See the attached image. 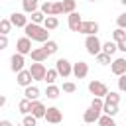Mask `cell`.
<instances>
[{
  "instance_id": "cell-1",
  "label": "cell",
  "mask_w": 126,
  "mask_h": 126,
  "mask_svg": "<svg viewBox=\"0 0 126 126\" xmlns=\"http://www.w3.org/2000/svg\"><path fill=\"white\" fill-rule=\"evenodd\" d=\"M24 32H26V37H28V39L37 41V43H45V41L49 39V32H47L43 26H39V24L28 22L26 28H24Z\"/></svg>"
},
{
  "instance_id": "cell-2",
  "label": "cell",
  "mask_w": 126,
  "mask_h": 126,
  "mask_svg": "<svg viewBox=\"0 0 126 126\" xmlns=\"http://www.w3.org/2000/svg\"><path fill=\"white\" fill-rule=\"evenodd\" d=\"M85 49L89 55H98L102 51V41L98 39V35H87L85 37Z\"/></svg>"
},
{
  "instance_id": "cell-3",
  "label": "cell",
  "mask_w": 126,
  "mask_h": 126,
  "mask_svg": "<svg viewBox=\"0 0 126 126\" xmlns=\"http://www.w3.org/2000/svg\"><path fill=\"white\" fill-rule=\"evenodd\" d=\"M98 30H100V26H98L94 20H83L77 32H79V33H83V35H96V33H98Z\"/></svg>"
},
{
  "instance_id": "cell-4",
  "label": "cell",
  "mask_w": 126,
  "mask_h": 126,
  "mask_svg": "<svg viewBox=\"0 0 126 126\" xmlns=\"http://www.w3.org/2000/svg\"><path fill=\"white\" fill-rule=\"evenodd\" d=\"M89 93L93 94V96H98V98H104L106 96V93H108V87L102 83V81H91L89 83Z\"/></svg>"
},
{
  "instance_id": "cell-5",
  "label": "cell",
  "mask_w": 126,
  "mask_h": 126,
  "mask_svg": "<svg viewBox=\"0 0 126 126\" xmlns=\"http://www.w3.org/2000/svg\"><path fill=\"white\" fill-rule=\"evenodd\" d=\"M55 71H57V75H59V77H63V79H65V77H69V75H71V71H73V63L61 57V59H57V61H55Z\"/></svg>"
},
{
  "instance_id": "cell-6",
  "label": "cell",
  "mask_w": 126,
  "mask_h": 126,
  "mask_svg": "<svg viewBox=\"0 0 126 126\" xmlns=\"http://www.w3.org/2000/svg\"><path fill=\"white\" fill-rule=\"evenodd\" d=\"M49 124H59L61 120H63V112L57 108V106H49V108H45V116H43Z\"/></svg>"
},
{
  "instance_id": "cell-7",
  "label": "cell",
  "mask_w": 126,
  "mask_h": 126,
  "mask_svg": "<svg viewBox=\"0 0 126 126\" xmlns=\"http://www.w3.org/2000/svg\"><path fill=\"white\" fill-rule=\"evenodd\" d=\"M32 49H33V47H32V39H28L26 35H24V37H20V39L16 41V53H20V55H24V57H26V55H30V53H32Z\"/></svg>"
},
{
  "instance_id": "cell-8",
  "label": "cell",
  "mask_w": 126,
  "mask_h": 126,
  "mask_svg": "<svg viewBox=\"0 0 126 126\" xmlns=\"http://www.w3.org/2000/svg\"><path fill=\"white\" fill-rule=\"evenodd\" d=\"M30 71V75H32V79L33 81H43L45 79V65L43 63H32V67L28 69Z\"/></svg>"
},
{
  "instance_id": "cell-9",
  "label": "cell",
  "mask_w": 126,
  "mask_h": 126,
  "mask_svg": "<svg viewBox=\"0 0 126 126\" xmlns=\"http://www.w3.org/2000/svg\"><path fill=\"white\" fill-rule=\"evenodd\" d=\"M8 20H10L12 28H14V26H16V28H26V24H28V16H26L24 12H12Z\"/></svg>"
},
{
  "instance_id": "cell-10",
  "label": "cell",
  "mask_w": 126,
  "mask_h": 126,
  "mask_svg": "<svg viewBox=\"0 0 126 126\" xmlns=\"http://www.w3.org/2000/svg\"><path fill=\"white\" fill-rule=\"evenodd\" d=\"M24 65H26V57H24V55L14 53V55L10 57V69H12L14 73H20V71L24 69Z\"/></svg>"
},
{
  "instance_id": "cell-11",
  "label": "cell",
  "mask_w": 126,
  "mask_h": 126,
  "mask_svg": "<svg viewBox=\"0 0 126 126\" xmlns=\"http://www.w3.org/2000/svg\"><path fill=\"white\" fill-rule=\"evenodd\" d=\"M71 75H75L77 79H85V77L89 75V65H87L85 61H77V63H73V71H71Z\"/></svg>"
},
{
  "instance_id": "cell-12",
  "label": "cell",
  "mask_w": 126,
  "mask_h": 126,
  "mask_svg": "<svg viewBox=\"0 0 126 126\" xmlns=\"http://www.w3.org/2000/svg\"><path fill=\"white\" fill-rule=\"evenodd\" d=\"M110 71H112L116 77L124 75V73H126V59H124V57H118V59H114V61L110 63Z\"/></svg>"
},
{
  "instance_id": "cell-13",
  "label": "cell",
  "mask_w": 126,
  "mask_h": 126,
  "mask_svg": "<svg viewBox=\"0 0 126 126\" xmlns=\"http://www.w3.org/2000/svg\"><path fill=\"white\" fill-rule=\"evenodd\" d=\"M32 81H33V79H32V75H30V71H28V69H22L20 73H16V83H18L20 87H24V89H26V87H30V85H32Z\"/></svg>"
},
{
  "instance_id": "cell-14",
  "label": "cell",
  "mask_w": 126,
  "mask_h": 126,
  "mask_svg": "<svg viewBox=\"0 0 126 126\" xmlns=\"http://www.w3.org/2000/svg\"><path fill=\"white\" fill-rule=\"evenodd\" d=\"M30 114H32V116H35V118H43V116H45V104H43L41 100H32Z\"/></svg>"
},
{
  "instance_id": "cell-15",
  "label": "cell",
  "mask_w": 126,
  "mask_h": 126,
  "mask_svg": "<svg viewBox=\"0 0 126 126\" xmlns=\"http://www.w3.org/2000/svg\"><path fill=\"white\" fill-rule=\"evenodd\" d=\"M81 22H83V18H81V14H77V12H71L69 18H67V26H69L71 32H77L79 26H81Z\"/></svg>"
},
{
  "instance_id": "cell-16",
  "label": "cell",
  "mask_w": 126,
  "mask_h": 126,
  "mask_svg": "<svg viewBox=\"0 0 126 126\" xmlns=\"http://www.w3.org/2000/svg\"><path fill=\"white\" fill-rule=\"evenodd\" d=\"M30 57H32V61H33V63H43L49 55L45 53V49H43V47H33V49H32V53H30Z\"/></svg>"
},
{
  "instance_id": "cell-17",
  "label": "cell",
  "mask_w": 126,
  "mask_h": 126,
  "mask_svg": "<svg viewBox=\"0 0 126 126\" xmlns=\"http://www.w3.org/2000/svg\"><path fill=\"white\" fill-rule=\"evenodd\" d=\"M100 118V110H94V108H87L85 110V114H83V120H85V124H94L96 120Z\"/></svg>"
},
{
  "instance_id": "cell-18",
  "label": "cell",
  "mask_w": 126,
  "mask_h": 126,
  "mask_svg": "<svg viewBox=\"0 0 126 126\" xmlns=\"http://www.w3.org/2000/svg\"><path fill=\"white\" fill-rule=\"evenodd\" d=\"M24 98H28V100H37V98H39V89H37L35 85L26 87V89H24Z\"/></svg>"
},
{
  "instance_id": "cell-19",
  "label": "cell",
  "mask_w": 126,
  "mask_h": 126,
  "mask_svg": "<svg viewBox=\"0 0 126 126\" xmlns=\"http://www.w3.org/2000/svg\"><path fill=\"white\" fill-rule=\"evenodd\" d=\"M37 4L39 0H22V8H24V14H32L37 10Z\"/></svg>"
},
{
  "instance_id": "cell-20",
  "label": "cell",
  "mask_w": 126,
  "mask_h": 126,
  "mask_svg": "<svg viewBox=\"0 0 126 126\" xmlns=\"http://www.w3.org/2000/svg\"><path fill=\"white\" fill-rule=\"evenodd\" d=\"M47 32H51V30H55L57 26H59V20L55 18V16H45V20H43V24H41Z\"/></svg>"
},
{
  "instance_id": "cell-21",
  "label": "cell",
  "mask_w": 126,
  "mask_h": 126,
  "mask_svg": "<svg viewBox=\"0 0 126 126\" xmlns=\"http://www.w3.org/2000/svg\"><path fill=\"white\" fill-rule=\"evenodd\" d=\"M59 94H61V89H59L57 85H47V89H45V96H47V98L55 100Z\"/></svg>"
},
{
  "instance_id": "cell-22",
  "label": "cell",
  "mask_w": 126,
  "mask_h": 126,
  "mask_svg": "<svg viewBox=\"0 0 126 126\" xmlns=\"http://www.w3.org/2000/svg\"><path fill=\"white\" fill-rule=\"evenodd\" d=\"M41 47L45 49V53H47V55H53V53H57V49H59L57 41H53V39H47V41H45Z\"/></svg>"
},
{
  "instance_id": "cell-23",
  "label": "cell",
  "mask_w": 126,
  "mask_h": 126,
  "mask_svg": "<svg viewBox=\"0 0 126 126\" xmlns=\"http://www.w3.org/2000/svg\"><path fill=\"white\" fill-rule=\"evenodd\" d=\"M102 100H104L106 104H118V102H120V94H118V93H114V91H108V93H106V96H104Z\"/></svg>"
},
{
  "instance_id": "cell-24",
  "label": "cell",
  "mask_w": 126,
  "mask_h": 126,
  "mask_svg": "<svg viewBox=\"0 0 126 126\" xmlns=\"http://www.w3.org/2000/svg\"><path fill=\"white\" fill-rule=\"evenodd\" d=\"M61 6H63V14H71L77 8V0H61Z\"/></svg>"
},
{
  "instance_id": "cell-25",
  "label": "cell",
  "mask_w": 126,
  "mask_h": 126,
  "mask_svg": "<svg viewBox=\"0 0 126 126\" xmlns=\"http://www.w3.org/2000/svg\"><path fill=\"white\" fill-rule=\"evenodd\" d=\"M12 32V24L8 18H0V35H8Z\"/></svg>"
},
{
  "instance_id": "cell-26",
  "label": "cell",
  "mask_w": 126,
  "mask_h": 126,
  "mask_svg": "<svg viewBox=\"0 0 126 126\" xmlns=\"http://www.w3.org/2000/svg\"><path fill=\"white\" fill-rule=\"evenodd\" d=\"M124 39H126V30L116 28V30L112 32V41H114V43H120V41H124Z\"/></svg>"
},
{
  "instance_id": "cell-27",
  "label": "cell",
  "mask_w": 126,
  "mask_h": 126,
  "mask_svg": "<svg viewBox=\"0 0 126 126\" xmlns=\"http://www.w3.org/2000/svg\"><path fill=\"white\" fill-rule=\"evenodd\" d=\"M116 51H118V49H116V43H114V41H104V43H102V53H106V55L112 57Z\"/></svg>"
},
{
  "instance_id": "cell-28",
  "label": "cell",
  "mask_w": 126,
  "mask_h": 126,
  "mask_svg": "<svg viewBox=\"0 0 126 126\" xmlns=\"http://www.w3.org/2000/svg\"><path fill=\"white\" fill-rule=\"evenodd\" d=\"M30 108H32V100H28V98H22L20 102H18V110L26 116V114H30Z\"/></svg>"
},
{
  "instance_id": "cell-29",
  "label": "cell",
  "mask_w": 126,
  "mask_h": 126,
  "mask_svg": "<svg viewBox=\"0 0 126 126\" xmlns=\"http://www.w3.org/2000/svg\"><path fill=\"white\" fill-rule=\"evenodd\" d=\"M102 112H104L106 116H112V118H114V116L118 114V104H106V102H104V104H102Z\"/></svg>"
},
{
  "instance_id": "cell-30",
  "label": "cell",
  "mask_w": 126,
  "mask_h": 126,
  "mask_svg": "<svg viewBox=\"0 0 126 126\" xmlns=\"http://www.w3.org/2000/svg\"><path fill=\"white\" fill-rule=\"evenodd\" d=\"M57 77H59V75H57V71H55V69H47V71H45V79H43V81H45L47 85H55Z\"/></svg>"
},
{
  "instance_id": "cell-31",
  "label": "cell",
  "mask_w": 126,
  "mask_h": 126,
  "mask_svg": "<svg viewBox=\"0 0 126 126\" xmlns=\"http://www.w3.org/2000/svg\"><path fill=\"white\" fill-rule=\"evenodd\" d=\"M39 12H43V16H53V2L51 0H45L39 8Z\"/></svg>"
},
{
  "instance_id": "cell-32",
  "label": "cell",
  "mask_w": 126,
  "mask_h": 126,
  "mask_svg": "<svg viewBox=\"0 0 126 126\" xmlns=\"http://www.w3.org/2000/svg\"><path fill=\"white\" fill-rule=\"evenodd\" d=\"M96 122H98V126H116L114 118H112V116H106V114H100V118H98Z\"/></svg>"
},
{
  "instance_id": "cell-33",
  "label": "cell",
  "mask_w": 126,
  "mask_h": 126,
  "mask_svg": "<svg viewBox=\"0 0 126 126\" xmlns=\"http://www.w3.org/2000/svg\"><path fill=\"white\" fill-rule=\"evenodd\" d=\"M32 16V24H43V20H45V16H43V12H39V10H35V12H32L30 14Z\"/></svg>"
},
{
  "instance_id": "cell-34",
  "label": "cell",
  "mask_w": 126,
  "mask_h": 126,
  "mask_svg": "<svg viewBox=\"0 0 126 126\" xmlns=\"http://www.w3.org/2000/svg\"><path fill=\"white\" fill-rule=\"evenodd\" d=\"M59 89H61L63 93H75V91H77V85H75L73 81H65L63 87H59Z\"/></svg>"
},
{
  "instance_id": "cell-35",
  "label": "cell",
  "mask_w": 126,
  "mask_h": 126,
  "mask_svg": "<svg viewBox=\"0 0 126 126\" xmlns=\"http://www.w3.org/2000/svg\"><path fill=\"white\" fill-rule=\"evenodd\" d=\"M22 126H37V118L32 116V114H26L24 120H22Z\"/></svg>"
},
{
  "instance_id": "cell-36",
  "label": "cell",
  "mask_w": 126,
  "mask_h": 126,
  "mask_svg": "<svg viewBox=\"0 0 126 126\" xmlns=\"http://www.w3.org/2000/svg\"><path fill=\"white\" fill-rule=\"evenodd\" d=\"M102 104H104V100H102V98L93 96V100H91V108H94V110H100V112H102Z\"/></svg>"
},
{
  "instance_id": "cell-37",
  "label": "cell",
  "mask_w": 126,
  "mask_h": 126,
  "mask_svg": "<svg viewBox=\"0 0 126 126\" xmlns=\"http://www.w3.org/2000/svg\"><path fill=\"white\" fill-rule=\"evenodd\" d=\"M94 57H96V61H98L100 65H108V63H112V61H110V55H106V53H102V51H100L98 55H94Z\"/></svg>"
},
{
  "instance_id": "cell-38",
  "label": "cell",
  "mask_w": 126,
  "mask_h": 126,
  "mask_svg": "<svg viewBox=\"0 0 126 126\" xmlns=\"http://www.w3.org/2000/svg\"><path fill=\"white\" fill-rule=\"evenodd\" d=\"M118 91L120 93H126V73L118 77Z\"/></svg>"
},
{
  "instance_id": "cell-39",
  "label": "cell",
  "mask_w": 126,
  "mask_h": 126,
  "mask_svg": "<svg viewBox=\"0 0 126 126\" xmlns=\"http://www.w3.org/2000/svg\"><path fill=\"white\" fill-rule=\"evenodd\" d=\"M116 26H118V28H122V30H126V12H124V14H120V16L116 18Z\"/></svg>"
},
{
  "instance_id": "cell-40",
  "label": "cell",
  "mask_w": 126,
  "mask_h": 126,
  "mask_svg": "<svg viewBox=\"0 0 126 126\" xmlns=\"http://www.w3.org/2000/svg\"><path fill=\"white\" fill-rule=\"evenodd\" d=\"M59 14H63V6H61V2H53V16L57 18Z\"/></svg>"
},
{
  "instance_id": "cell-41",
  "label": "cell",
  "mask_w": 126,
  "mask_h": 126,
  "mask_svg": "<svg viewBox=\"0 0 126 126\" xmlns=\"http://www.w3.org/2000/svg\"><path fill=\"white\" fill-rule=\"evenodd\" d=\"M8 47V35H0V51Z\"/></svg>"
},
{
  "instance_id": "cell-42",
  "label": "cell",
  "mask_w": 126,
  "mask_h": 126,
  "mask_svg": "<svg viewBox=\"0 0 126 126\" xmlns=\"http://www.w3.org/2000/svg\"><path fill=\"white\" fill-rule=\"evenodd\" d=\"M116 49H118V51H122V53H126V39H124V41H120V43H116Z\"/></svg>"
},
{
  "instance_id": "cell-43",
  "label": "cell",
  "mask_w": 126,
  "mask_h": 126,
  "mask_svg": "<svg viewBox=\"0 0 126 126\" xmlns=\"http://www.w3.org/2000/svg\"><path fill=\"white\" fill-rule=\"evenodd\" d=\"M0 126H14L10 120H0Z\"/></svg>"
},
{
  "instance_id": "cell-44",
  "label": "cell",
  "mask_w": 126,
  "mask_h": 126,
  "mask_svg": "<svg viewBox=\"0 0 126 126\" xmlns=\"http://www.w3.org/2000/svg\"><path fill=\"white\" fill-rule=\"evenodd\" d=\"M4 104H6V96H4V94H0V108H2Z\"/></svg>"
},
{
  "instance_id": "cell-45",
  "label": "cell",
  "mask_w": 126,
  "mask_h": 126,
  "mask_svg": "<svg viewBox=\"0 0 126 126\" xmlns=\"http://www.w3.org/2000/svg\"><path fill=\"white\" fill-rule=\"evenodd\" d=\"M120 4H124V6H126V0H120Z\"/></svg>"
},
{
  "instance_id": "cell-46",
  "label": "cell",
  "mask_w": 126,
  "mask_h": 126,
  "mask_svg": "<svg viewBox=\"0 0 126 126\" xmlns=\"http://www.w3.org/2000/svg\"><path fill=\"white\" fill-rule=\"evenodd\" d=\"M89 2H96V0H89Z\"/></svg>"
},
{
  "instance_id": "cell-47",
  "label": "cell",
  "mask_w": 126,
  "mask_h": 126,
  "mask_svg": "<svg viewBox=\"0 0 126 126\" xmlns=\"http://www.w3.org/2000/svg\"><path fill=\"white\" fill-rule=\"evenodd\" d=\"M124 59H126V53H124Z\"/></svg>"
},
{
  "instance_id": "cell-48",
  "label": "cell",
  "mask_w": 126,
  "mask_h": 126,
  "mask_svg": "<svg viewBox=\"0 0 126 126\" xmlns=\"http://www.w3.org/2000/svg\"><path fill=\"white\" fill-rule=\"evenodd\" d=\"M85 126H91V124H85Z\"/></svg>"
},
{
  "instance_id": "cell-49",
  "label": "cell",
  "mask_w": 126,
  "mask_h": 126,
  "mask_svg": "<svg viewBox=\"0 0 126 126\" xmlns=\"http://www.w3.org/2000/svg\"><path fill=\"white\" fill-rule=\"evenodd\" d=\"M16 126H22V124H16Z\"/></svg>"
}]
</instances>
